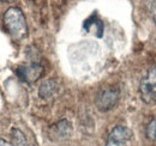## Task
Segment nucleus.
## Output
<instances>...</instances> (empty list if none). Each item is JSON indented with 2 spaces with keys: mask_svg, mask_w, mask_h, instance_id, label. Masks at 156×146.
<instances>
[{
  "mask_svg": "<svg viewBox=\"0 0 156 146\" xmlns=\"http://www.w3.org/2000/svg\"><path fill=\"white\" fill-rule=\"evenodd\" d=\"M0 146H13V144L12 143H9V141H6L4 139H0Z\"/></svg>",
  "mask_w": 156,
  "mask_h": 146,
  "instance_id": "9d476101",
  "label": "nucleus"
},
{
  "mask_svg": "<svg viewBox=\"0 0 156 146\" xmlns=\"http://www.w3.org/2000/svg\"><path fill=\"white\" fill-rule=\"evenodd\" d=\"M42 66L39 64H29V65H25V66H22L18 68V75L24 80V82H28V83H34L39 79L42 74Z\"/></svg>",
  "mask_w": 156,
  "mask_h": 146,
  "instance_id": "39448f33",
  "label": "nucleus"
},
{
  "mask_svg": "<svg viewBox=\"0 0 156 146\" xmlns=\"http://www.w3.org/2000/svg\"><path fill=\"white\" fill-rule=\"evenodd\" d=\"M12 139H13V143H12L13 146H28L24 134L17 128L12 129Z\"/></svg>",
  "mask_w": 156,
  "mask_h": 146,
  "instance_id": "0eeeda50",
  "label": "nucleus"
},
{
  "mask_svg": "<svg viewBox=\"0 0 156 146\" xmlns=\"http://www.w3.org/2000/svg\"><path fill=\"white\" fill-rule=\"evenodd\" d=\"M57 89H58V86H57V83L54 80H52V79L46 80L40 86V91H39L40 97H42V98H49V97H52L57 92Z\"/></svg>",
  "mask_w": 156,
  "mask_h": 146,
  "instance_id": "423d86ee",
  "label": "nucleus"
},
{
  "mask_svg": "<svg viewBox=\"0 0 156 146\" xmlns=\"http://www.w3.org/2000/svg\"><path fill=\"white\" fill-rule=\"evenodd\" d=\"M150 11H151V16H153V19H154V22H155L156 24V0H153Z\"/></svg>",
  "mask_w": 156,
  "mask_h": 146,
  "instance_id": "1a4fd4ad",
  "label": "nucleus"
},
{
  "mask_svg": "<svg viewBox=\"0 0 156 146\" xmlns=\"http://www.w3.org/2000/svg\"><path fill=\"white\" fill-rule=\"evenodd\" d=\"M133 132L126 126H117L112 129L105 146H131Z\"/></svg>",
  "mask_w": 156,
  "mask_h": 146,
  "instance_id": "7ed1b4c3",
  "label": "nucleus"
},
{
  "mask_svg": "<svg viewBox=\"0 0 156 146\" xmlns=\"http://www.w3.org/2000/svg\"><path fill=\"white\" fill-rule=\"evenodd\" d=\"M139 93L142 101H144L145 103H156V64L149 68L147 75L142 79L139 85Z\"/></svg>",
  "mask_w": 156,
  "mask_h": 146,
  "instance_id": "f03ea898",
  "label": "nucleus"
},
{
  "mask_svg": "<svg viewBox=\"0 0 156 146\" xmlns=\"http://www.w3.org/2000/svg\"><path fill=\"white\" fill-rule=\"evenodd\" d=\"M145 134H147L148 139H150V140H153V141H156V117L153 119V120L148 123Z\"/></svg>",
  "mask_w": 156,
  "mask_h": 146,
  "instance_id": "6e6552de",
  "label": "nucleus"
},
{
  "mask_svg": "<svg viewBox=\"0 0 156 146\" xmlns=\"http://www.w3.org/2000/svg\"><path fill=\"white\" fill-rule=\"evenodd\" d=\"M120 92L115 88H107L101 90L96 97V106L100 111H108L113 109L119 102Z\"/></svg>",
  "mask_w": 156,
  "mask_h": 146,
  "instance_id": "20e7f679",
  "label": "nucleus"
},
{
  "mask_svg": "<svg viewBox=\"0 0 156 146\" xmlns=\"http://www.w3.org/2000/svg\"><path fill=\"white\" fill-rule=\"evenodd\" d=\"M0 1H4V2H11V1H13V0H0Z\"/></svg>",
  "mask_w": 156,
  "mask_h": 146,
  "instance_id": "9b49d317",
  "label": "nucleus"
},
{
  "mask_svg": "<svg viewBox=\"0 0 156 146\" xmlns=\"http://www.w3.org/2000/svg\"><path fill=\"white\" fill-rule=\"evenodd\" d=\"M4 26L13 41H22L28 35V24L20 7H10L4 15Z\"/></svg>",
  "mask_w": 156,
  "mask_h": 146,
  "instance_id": "f257e3e1",
  "label": "nucleus"
}]
</instances>
